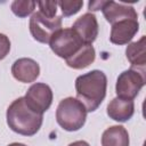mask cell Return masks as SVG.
<instances>
[{"mask_svg": "<svg viewBox=\"0 0 146 146\" xmlns=\"http://www.w3.org/2000/svg\"><path fill=\"white\" fill-rule=\"evenodd\" d=\"M125 56L130 62L132 68L137 67L140 71H145L146 65V36L143 35L138 41L130 42L125 49Z\"/></svg>", "mask_w": 146, "mask_h": 146, "instance_id": "cell-13", "label": "cell"}, {"mask_svg": "<svg viewBox=\"0 0 146 146\" xmlns=\"http://www.w3.org/2000/svg\"><path fill=\"white\" fill-rule=\"evenodd\" d=\"M107 78L103 71L92 70L79 75L75 80L76 99L86 107L87 112H95L106 96Z\"/></svg>", "mask_w": 146, "mask_h": 146, "instance_id": "cell-1", "label": "cell"}, {"mask_svg": "<svg viewBox=\"0 0 146 146\" xmlns=\"http://www.w3.org/2000/svg\"><path fill=\"white\" fill-rule=\"evenodd\" d=\"M129 132L123 125H111L102 135V146H129Z\"/></svg>", "mask_w": 146, "mask_h": 146, "instance_id": "cell-15", "label": "cell"}, {"mask_svg": "<svg viewBox=\"0 0 146 146\" xmlns=\"http://www.w3.org/2000/svg\"><path fill=\"white\" fill-rule=\"evenodd\" d=\"M139 31L138 19H124L112 24L110 41L114 44H128Z\"/></svg>", "mask_w": 146, "mask_h": 146, "instance_id": "cell-10", "label": "cell"}, {"mask_svg": "<svg viewBox=\"0 0 146 146\" xmlns=\"http://www.w3.org/2000/svg\"><path fill=\"white\" fill-rule=\"evenodd\" d=\"M8 146H26V145L25 144H22V143H11Z\"/></svg>", "mask_w": 146, "mask_h": 146, "instance_id": "cell-21", "label": "cell"}, {"mask_svg": "<svg viewBox=\"0 0 146 146\" xmlns=\"http://www.w3.org/2000/svg\"><path fill=\"white\" fill-rule=\"evenodd\" d=\"M67 146H90L86 140H76V141H73L71 144H68Z\"/></svg>", "mask_w": 146, "mask_h": 146, "instance_id": "cell-20", "label": "cell"}, {"mask_svg": "<svg viewBox=\"0 0 146 146\" xmlns=\"http://www.w3.org/2000/svg\"><path fill=\"white\" fill-rule=\"evenodd\" d=\"M11 74L19 82L31 83L39 78L40 66L32 58H27V57L18 58L14 62L11 66Z\"/></svg>", "mask_w": 146, "mask_h": 146, "instance_id": "cell-11", "label": "cell"}, {"mask_svg": "<svg viewBox=\"0 0 146 146\" xmlns=\"http://www.w3.org/2000/svg\"><path fill=\"white\" fill-rule=\"evenodd\" d=\"M39 11L47 17H55L57 11V1H38Z\"/></svg>", "mask_w": 146, "mask_h": 146, "instance_id": "cell-18", "label": "cell"}, {"mask_svg": "<svg viewBox=\"0 0 146 146\" xmlns=\"http://www.w3.org/2000/svg\"><path fill=\"white\" fill-rule=\"evenodd\" d=\"M84 43L72 27L58 30L49 41L50 49L60 58L67 59L73 56Z\"/></svg>", "mask_w": 146, "mask_h": 146, "instance_id": "cell-6", "label": "cell"}, {"mask_svg": "<svg viewBox=\"0 0 146 146\" xmlns=\"http://www.w3.org/2000/svg\"><path fill=\"white\" fill-rule=\"evenodd\" d=\"M26 105L35 113L42 114L49 110L52 104L54 94L51 88L42 82L33 83L24 96Z\"/></svg>", "mask_w": 146, "mask_h": 146, "instance_id": "cell-7", "label": "cell"}, {"mask_svg": "<svg viewBox=\"0 0 146 146\" xmlns=\"http://www.w3.org/2000/svg\"><path fill=\"white\" fill-rule=\"evenodd\" d=\"M100 10L110 24H114L124 19H138V14L133 7L112 0L103 1Z\"/></svg>", "mask_w": 146, "mask_h": 146, "instance_id": "cell-9", "label": "cell"}, {"mask_svg": "<svg viewBox=\"0 0 146 146\" xmlns=\"http://www.w3.org/2000/svg\"><path fill=\"white\" fill-rule=\"evenodd\" d=\"M146 78L145 71L129 68L119 74L115 84L116 97L128 100H133L137 97L140 89L145 86Z\"/></svg>", "mask_w": 146, "mask_h": 146, "instance_id": "cell-4", "label": "cell"}, {"mask_svg": "<svg viewBox=\"0 0 146 146\" xmlns=\"http://www.w3.org/2000/svg\"><path fill=\"white\" fill-rule=\"evenodd\" d=\"M96 51L92 44H83L73 56L65 59L66 65L74 70H82L95 62Z\"/></svg>", "mask_w": 146, "mask_h": 146, "instance_id": "cell-14", "label": "cell"}, {"mask_svg": "<svg viewBox=\"0 0 146 146\" xmlns=\"http://www.w3.org/2000/svg\"><path fill=\"white\" fill-rule=\"evenodd\" d=\"M10 51V40L9 38L3 34L0 33V60L3 59Z\"/></svg>", "mask_w": 146, "mask_h": 146, "instance_id": "cell-19", "label": "cell"}, {"mask_svg": "<svg viewBox=\"0 0 146 146\" xmlns=\"http://www.w3.org/2000/svg\"><path fill=\"white\" fill-rule=\"evenodd\" d=\"M106 112L110 119L116 122H127L135 113V103L133 100L115 97L108 103Z\"/></svg>", "mask_w": 146, "mask_h": 146, "instance_id": "cell-12", "label": "cell"}, {"mask_svg": "<svg viewBox=\"0 0 146 146\" xmlns=\"http://www.w3.org/2000/svg\"><path fill=\"white\" fill-rule=\"evenodd\" d=\"M36 2L35 1H31V0H15L11 2V11L14 13V15H16L17 17L24 18L27 17L29 15H31L33 13V10L35 9Z\"/></svg>", "mask_w": 146, "mask_h": 146, "instance_id": "cell-16", "label": "cell"}, {"mask_svg": "<svg viewBox=\"0 0 146 146\" xmlns=\"http://www.w3.org/2000/svg\"><path fill=\"white\" fill-rule=\"evenodd\" d=\"M87 110L84 105L74 97L62 99L56 110V121L59 127L66 131L80 130L87 120Z\"/></svg>", "mask_w": 146, "mask_h": 146, "instance_id": "cell-3", "label": "cell"}, {"mask_svg": "<svg viewBox=\"0 0 146 146\" xmlns=\"http://www.w3.org/2000/svg\"><path fill=\"white\" fill-rule=\"evenodd\" d=\"M72 29L86 44H92V42L97 39L99 31L97 18L92 13H86L76 18Z\"/></svg>", "mask_w": 146, "mask_h": 146, "instance_id": "cell-8", "label": "cell"}, {"mask_svg": "<svg viewBox=\"0 0 146 146\" xmlns=\"http://www.w3.org/2000/svg\"><path fill=\"white\" fill-rule=\"evenodd\" d=\"M57 5L59 6L62 10V15L64 17H70L72 15H75L83 6V1L81 0H62L57 1Z\"/></svg>", "mask_w": 146, "mask_h": 146, "instance_id": "cell-17", "label": "cell"}, {"mask_svg": "<svg viewBox=\"0 0 146 146\" xmlns=\"http://www.w3.org/2000/svg\"><path fill=\"white\" fill-rule=\"evenodd\" d=\"M62 16L47 17L40 11L33 13L30 18V32L34 40L41 43H49L52 35L62 29Z\"/></svg>", "mask_w": 146, "mask_h": 146, "instance_id": "cell-5", "label": "cell"}, {"mask_svg": "<svg viewBox=\"0 0 146 146\" xmlns=\"http://www.w3.org/2000/svg\"><path fill=\"white\" fill-rule=\"evenodd\" d=\"M6 119L8 127L14 132L31 137L40 130L43 115L33 112L26 105L24 97H18L8 106Z\"/></svg>", "mask_w": 146, "mask_h": 146, "instance_id": "cell-2", "label": "cell"}]
</instances>
